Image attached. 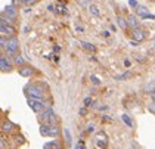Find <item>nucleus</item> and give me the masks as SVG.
<instances>
[{
	"mask_svg": "<svg viewBox=\"0 0 155 149\" xmlns=\"http://www.w3.org/2000/svg\"><path fill=\"white\" fill-rule=\"evenodd\" d=\"M143 90H145V93H149V94H151V93L155 90V83H149V84H148Z\"/></svg>",
	"mask_w": 155,
	"mask_h": 149,
	"instance_id": "24",
	"label": "nucleus"
},
{
	"mask_svg": "<svg viewBox=\"0 0 155 149\" xmlns=\"http://www.w3.org/2000/svg\"><path fill=\"white\" fill-rule=\"evenodd\" d=\"M43 149H62V145H61V142L58 139H53V140H50L48 143H45Z\"/></svg>",
	"mask_w": 155,
	"mask_h": 149,
	"instance_id": "15",
	"label": "nucleus"
},
{
	"mask_svg": "<svg viewBox=\"0 0 155 149\" xmlns=\"http://www.w3.org/2000/svg\"><path fill=\"white\" fill-rule=\"evenodd\" d=\"M5 148H6V140H5V136H2V139H0V149Z\"/></svg>",
	"mask_w": 155,
	"mask_h": 149,
	"instance_id": "29",
	"label": "nucleus"
},
{
	"mask_svg": "<svg viewBox=\"0 0 155 149\" xmlns=\"http://www.w3.org/2000/svg\"><path fill=\"white\" fill-rule=\"evenodd\" d=\"M75 149H86V146H84V143H83V140H80V142L75 145Z\"/></svg>",
	"mask_w": 155,
	"mask_h": 149,
	"instance_id": "30",
	"label": "nucleus"
},
{
	"mask_svg": "<svg viewBox=\"0 0 155 149\" xmlns=\"http://www.w3.org/2000/svg\"><path fill=\"white\" fill-rule=\"evenodd\" d=\"M12 61H13V64L16 65V67H21V65H25V59L21 55H16V56H13L12 58Z\"/></svg>",
	"mask_w": 155,
	"mask_h": 149,
	"instance_id": "21",
	"label": "nucleus"
},
{
	"mask_svg": "<svg viewBox=\"0 0 155 149\" xmlns=\"http://www.w3.org/2000/svg\"><path fill=\"white\" fill-rule=\"evenodd\" d=\"M129 5H130L131 8H134V9H136V8L139 6V3H137V0H129Z\"/></svg>",
	"mask_w": 155,
	"mask_h": 149,
	"instance_id": "27",
	"label": "nucleus"
},
{
	"mask_svg": "<svg viewBox=\"0 0 155 149\" xmlns=\"http://www.w3.org/2000/svg\"><path fill=\"white\" fill-rule=\"evenodd\" d=\"M0 33H2V35L12 37V35L16 34V28L13 27L12 24H0Z\"/></svg>",
	"mask_w": 155,
	"mask_h": 149,
	"instance_id": "7",
	"label": "nucleus"
},
{
	"mask_svg": "<svg viewBox=\"0 0 155 149\" xmlns=\"http://www.w3.org/2000/svg\"><path fill=\"white\" fill-rule=\"evenodd\" d=\"M75 30H77V31H80V33H83L84 31V28L81 27V25H75Z\"/></svg>",
	"mask_w": 155,
	"mask_h": 149,
	"instance_id": "33",
	"label": "nucleus"
},
{
	"mask_svg": "<svg viewBox=\"0 0 155 149\" xmlns=\"http://www.w3.org/2000/svg\"><path fill=\"white\" fill-rule=\"evenodd\" d=\"M89 12L93 15V16H101V11H99V8H97V5H89Z\"/></svg>",
	"mask_w": 155,
	"mask_h": 149,
	"instance_id": "20",
	"label": "nucleus"
},
{
	"mask_svg": "<svg viewBox=\"0 0 155 149\" xmlns=\"http://www.w3.org/2000/svg\"><path fill=\"white\" fill-rule=\"evenodd\" d=\"M24 93L27 98L34 99H46L48 98V89L41 83H30L24 87Z\"/></svg>",
	"mask_w": 155,
	"mask_h": 149,
	"instance_id": "1",
	"label": "nucleus"
},
{
	"mask_svg": "<svg viewBox=\"0 0 155 149\" xmlns=\"http://www.w3.org/2000/svg\"><path fill=\"white\" fill-rule=\"evenodd\" d=\"M90 78H92V81H93V83H95V84H101V81L97 80V78H96L95 75H92V77H90Z\"/></svg>",
	"mask_w": 155,
	"mask_h": 149,
	"instance_id": "32",
	"label": "nucleus"
},
{
	"mask_svg": "<svg viewBox=\"0 0 155 149\" xmlns=\"http://www.w3.org/2000/svg\"><path fill=\"white\" fill-rule=\"evenodd\" d=\"M52 115H55V111H53L52 106H48L45 111H41V112L38 114V121H40V123H46Z\"/></svg>",
	"mask_w": 155,
	"mask_h": 149,
	"instance_id": "11",
	"label": "nucleus"
},
{
	"mask_svg": "<svg viewBox=\"0 0 155 149\" xmlns=\"http://www.w3.org/2000/svg\"><path fill=\"white\" fill-rule=\"evenodd\" d=\"M87 114V109H86V108H81V109H80V115H86Z\"/></svg>",
	"mask_w": 155,
	"mask_h": 149,
	"instance_id": "34",
	"label": "nucleus"
},
{
	"mask_svg": "<svg viewBox=\"0 0 155 149\" xmlns=\"http://www.w3.org/2000/svg\"><path fill=\"white\" fill-rule=\"evenodd\" d=\"M12 5L15 8H18L19 5H22V0H12Z\"/></svg>",
	"mask_w": 155,
	"mask_h": 149,
	"instance_id": "31",
	"label": "nucleus"
},
{
	"mask_svg": "<svg viewBox=\"0 0 155 149\" xmlns=\"http://www.w3.org/2000/svg\"><path fill=\"white\" fill-rule=\"evenodd\" d=\"M27 105L36 112L40 114L41 111H45L48 106H50V103L46 99H34V98H27Z\"/></svg>",
	"mask_w": 155,
	"mask_h": 149,
	"instance_id": "2",
	"label": "nucleus"
},
{
	"mask_svg": "<svg viewBox=\"0 0 155 149\" xmlns=\"http://www.w3.org/2000/svg\"><path fill=\"white\" fill-rule=\"evenodd\" d=\"M18 74L21 75V77H25V78H30V77H34L37 74V69L33 67V65H28V64H25V65H21V67H18Z\"/></svg>",
	"mask_w": 155,
	"mask_h": 149,
	"instance_id": "5",
	"label": "nucleus"
},
{
	"mask_svg": "<svg viewBox=\"0 0 155 149\" xmlns=\"http://www.w3.org/2000/svg\"><path fill=\"white\" fill-rule=\"evenodd\" d=\"M117 24H118V27L121 30H127L130 25H129V21H127V16H121L118 15L117 16Z\"/></svg>",
	"mask_w": 155,
	"mask_h": 149,
	"instance_id": "16",
	"label": "nucleus"
},
{
	"mask_svg": "<svg viewBox=\"0 0 155 149\" xmlns=\"http://www.w3.org/2000/svg\"><path fill=\"white\" fill-rule=\"evenodd\" d=\"M130 77H133V72L126 71V72H123V74H120V75H115V80L117 81H124V80H127V78H130Z\"/></svg>",
	"mask_w": 155,
	"mask_h": 149,
	"instance_id": "19",
	"label": "nucleus"
},
{
	"mask_svg": "<svg viewBox=\"0 0 155 149\" xmlns=\"http://www.w3.org/2000/svg\"><path fill=\"white\" fill-rule=\"evenodd\" d=\"M148 111L151 112V114H155V101H149V103H148Z\"/></svg>",
	"mask_w": 155,
	"mask_h": 149,
	"instance_id": "25",
	"label": "nucleus"
},
{
	"mask_svg": "<svg viewBox=\"0 0 155 149\" xmlns=\"http://www.w3.org/2000/svg\"><path fill=\"white\" fill-rule=\"evenodd\" d=\"M13 65H15V64L11 62L9 56H6L5 53L0 55V71H2V72H11L13 69Z\"/></svg>",
	"mask_w": 155,
	"mask_h": 149,
	"instance_id": "6",
	"label": "nucleus"
},
{
	"mask_svg": "<svg viewBox=\"0 0 155 149\" xmlns=\"http://www.w3.org/2000/svg\"><path fill=\"white\" fill-rule=\"evenodd\" d=\"M151 99H152V101H155V90L151 93Z\"/></svg>",
	"mask_w": 155,
	"mask_h": 149,
	"instance_id": "36",
	"label": "nucleus"
},
{
	"mask_svg": "<svg viewBox=\"0 0 155 149\" xmlns=\"http://www.w3.org/2000/svg\"><path fill=\"white\" fill-rule=\"evenodd\" d=\"M131 38L140 43V41H143L146 38V34H145V31H143L140 27L139 28H131Z\"/></svg>",
	"mask_w": 155,
	"mask_h": 149,
	"instance_id": "10",
	"label": "nucleus"
},
{
	"mask_svg": "<svg viewBox=\"0 0 155 149\" xmlns=\"http://www.w3.org/2000/svg\"><path fill=\"white\" fill-rule=\"evenodd\" d=\"M127 21H129V25L130 28H139L140 27V22H139V16L136 13H130L127 16Z\"/></svg>",
	"mask_w": 155,
	"mask_h": 149,
	"instance_id": "13",
	"label": "nucleus"
},
{
	"mask_svg": "<svg viewBox=\"0 0 155 149\" xmlns=\"http://www.w3.org/2000/svg\"><path fill=\"white\" fill-rule=\"evenodd\" d=\"M93 131V126H89L87 127V133H92Z\"/></svg>",
	"mask_w": 155,
	"mask_h": 149,
	"instance_id": "35",
	"label": "nucleus"
},
{
	"mask_svg": "<svg viewBox=\"0 0 155 149\" xmlns=\"http://www.w3.org/2000/svg\"><path fill=\"white\" fill-rule=\"evenodd\" d=\"M81 47H83L84 50L90 52V53H96V47L92 43H89V41H81Z\"/></svg>",
	"mask_w": 155,
	"mask_h": 149,
	"instance_id": "18",
	"label": "nucleus"
},
{
	"mask_svg": "<svg viewBox=\"0 0 155 149\" xmlns=\"http://www.w3.org/2000/svg\"><path fill=\"white\" fill-rule=\"evenodd\" d=\"M90 105H92V98H86V99H84V106L89 108Z\"/></svg>",
	"mask_w": 155,
	"mask_h": 149,
	"instance_id": "28",
	"label": "nucleus"
},
{
	"mask_svg": "<svg viewBox=\"0 0 155 149\" xmlns=\"http://www.w3.org/2000/svg\"><path fill=\"white\" fill-rule=\"evenodd\" d=\"M19 52V40L16 35L9 37V41H8V47H6V55L9 58H13L18 55Z\"/></svg>",
	"mask_w": 155,
	"mask_h": 149,
	"instance_id": "3",
	"label": "nucleus"
},
{
	"mask_svg": "<svg viewBox=\"0 0 155 149\" xmlns=\"http://www.w3.org/2000/svg\"><path fill=\"white\" fill-rule=\"evenodd\" d=\"M8 41H9V37L6 38V35H2L0 37V49L2 50H5L6 47H8Z\"/></svg>",
	"mask_w": 155,
	"mask_h": 149,
	"instance_id": "23",
	"label": "nucleus"
},
{
	"mask_svg": "<svg viewBox=\"0 0 155 149\" xmlns=\"http://www.w3.org/2000/svg\"><path fill=\"white\" fill-rule=\"evenodd\" d=\"M136 15L139 16V18H142V19H155V16L152 13H149V11L145 8V6H137L136 8Z\"/></svg>",
	"mask_w": 155,
	"mask_h": 149,
	"instance_id": "9",
	"label": "nucleus"
},
{
	"mask_svg": "<svg viewBox=\"0 0 155 149\" xmlns=\"http://www.w3.org/2000/svg\"><path fill=\"white\" fill-rule=\"evenodd\" d=\"M93 143H95L96 149H107L108 148V136L104 133V131H97L95 134V139H93Z\"/></svg>",
	"mask_w": 155,
	"mask_h": 149,
	"instance_id": "4",
	"label": "nucleus"
},
{
	"mask_svg": "<svg viewBox=\"0 0 155 149\" xmlns=\"http://www.w3.org/2000/svg\"><path fill=\"white\" fill-rule=\"evenodd\" d=\"M38 0H22V5H25V6H33V5H36Z\"/></svg>",
	"mask_w": 155,
	"mask_h": 149,
	"instance_id": "26",
	"label": "nucleus"
},
{
	"mask_svg": "<svg viewBox=\"0 0 155 149\" xmlns=\"http://www.w3.org/2000/svg\"><path fill=\"white\" fill-rule=\"evenodd\" d=\"M2 13H5L8 18H11V19H16L18 18V9L13 6V5H8V6H5L3 8V11H2Z\"/></svg>",
	"mask_w": 155,
	"mask_h": 149,
	"instance_id": "8",
	"label": "nucleus"
},
{
	"mask_svg": "<svg viewBox=\"0 0 155 149\" xmlns=\"http://www.w3.org/2000/svg\"><path fill=\"white\" fill-rule=\"evenodd\" d=\"M61 133H62V130H61L59 124H49V137L58 139L61 136Z\"/></svg>",
	"mask_w": 155,
	"mask_h": 149,
	"instance_id": "12",
	"label": "nucleus"
},
{
	"mask_svg": "<svg viewBox=\"0 0 155 149\" xmlns=\"http://www.w3.org/2000/svg\"><path fill=\"white\" fill-rule=\"evenodd\" d=\"M109 30H111V31L114 33V31H115V27H114V25H109Z\"/></svg>",
	"mask_w": 155,
	"mask_h": 149,
	"instance_id": "37",
	"label": "nucleus"
},
{
	"mask_svg": "<svg viewBox=\"0 0 155 149\" xmlns=\"http://www.w3.org/2000/svg\"><path fill=\"white\" fill-rule=\"evenodd\" d=\"M64 136H65V143H67V146H71L72 140H71V134H70V130H68V128L64 130Z\"/></svg>",
	"mask_w": 155,
	"mask_h": 149,
	"instance_id": "22",
	"label": "nucleus"
},
{
	"mask_svg": "<svg viewBox=\"0 0 155 149\" xmlns=\"http://www.w3.org/2000/svg\"><path fill=\"white\" fill-rule=\"evenodd\" d=\"M13 130H15V126H13L9 120H5V121L2 123V133L9 134V133H12Z\"/></svg>",
	"mask_w": 155,
	"mask_h": 149,
	"instance_id": "14",
	"label": "nucleus"
},
{
	"mask_svg": "<svg viewBox=\"0 0 155 149\" xmlns=\"http://www.w3.org/2000/svg\"><path fill=\"white\" fill-rule=\"evenodd\" d=\"M121 121H123L127 127H130V128H133V126H134V124H133V120L130 118V115L129 114H123L121 115Z\"/></svg>",
	"mask_w": 155,
	"mask_h": 149,
	"instance_id": "17",
	"label": "nucleus"
}]
</instances>
